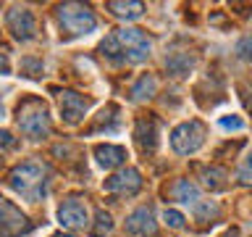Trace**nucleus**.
I'll use <instances>...</instances> for the list:
<instances>
[{
	"label": "nucleus",
	"mask_w": 252,
	"mask_h": 237,
	"mask_svg": "<svg viewBox=\"0 0 252 237\" xmlns=\"http://www.w3.org/2000/svg\"><path fill=\"white\" fill-rule=\"evenodd\" d=\"M239 179L244 182V185H252V163H244L239 169Z\"/></svg>",
	"instance_id": "4be33fe9"
},
{
	"label": "nucleus",
	"mask_w": 252,
	"mask_h": 237,
	"mask_svg": "<svg viewBox=\"0 0 252 237\" xmlns=\"http://www.w3.org/2000/svg\"><path fill=\"white\" fill-rule=\"evenodd\" d=\"M55 237H74V235H55Z\"/></svg>",
	"instance_id": "393cba45"
},
{
	"label": "nucleus",
	"mask_w": 252,
	"mask_h": 237,
	"mask_svg": "<svg viewBox=\"0 0 252 237\" xmlns=\"http://www.w3.org/2000/svg\"><path fill=\"white\" fill-rule=\"evenodd\" d=\"M173 198H176L179 203H187V205H197L202 200L200 198V187L194 185V182H189V179H179L176 185H173Z\"/></svg>",
	"instance_id": "4468645a"
},
{
	"label": "nucleus",
	"mask_w": 252,
	"mask_h": 237,
	"mask_svg": "<svg viewBox=\"0 0 252 237\" xmlns=\"http://www.w3.org/2000/svg\"><path fill=\"white\" fill-rule=\"evenodd\" d=\"M94 158L102 169H116L126 161V150L121 145H97L94 148Z\"/></svg>",
	"instance_id": "ddd939ff"
},
{
	"label": "nucleus",
	"mask_w": 252,
	"mask_h": 237,
	"mask_svg": "<svg viewBox=\"0 0 252 237\" xmlns=\"http://www.w3.org/2000/svg\"><path fill=\"white\" fill-rule=\"evenodd\" d=\"M163 221H165L168 227H173V229H181L187 219H184V213H179V211H173V208H165V211H163Z\"/></svg>",
	"instance_id": "6ab92c4d"
},
{
	"label": "nucleus",
	"mask_w": 252,
	"mask_h": 237,
	"mask_svg": "<svg viewBox=\"0 0 252 237\" xmlns=\"http://www.w3.org/2000/svg\"><path fill=\"white\" fill-rule=\"evenodd\" d=\"M5 24H8V32L13 35V40H19V42H27V40L37 35V21L29 8L13 5L5 16Z\"/></svg>",
	"instance_id": "423d86ee"
},
{
	"label": "nucleus",
	"mask_w": 252,
	"mask_h": 237,
	"mask_svg": "<svg viewBox=\"0 0 252 237\" xmlns=\"http://www.w3.org/2000/svg\"><path fill=\"white\" fill-rule=\"evenodd\" d=\"M58 19H61V27L68 37H82V35H90L97 27V19L94 13L90 11L87 5H79V3H66L58 8Z\"/></svg>",
	"instance_id": "20e7f679"
},
{
	"label": "nucleus",
	"mask_w": 252,
	"mask_h": 237,
	"mask_svg": "<svg viewBox=\"0 0 252 237\" xmlns=\"http://www.w3.org/2000/svg\"><path fill=\"white\" fill-rule=\"evenodd\" d=\"M223 179H226V171L223 169H216V166L202 171V182H205V187H210V190H220V187L226 185Z\"/></svg>",
	"instance_id": "f3484780"
},
{
	"label": "nucleus",
	"mask_w": 252,
	"mask_h": 237,
	"mask_svg": "<svg viewBox=\"0 0 252 237\" xmlns=\"http://www.w3.org/2000/svg\"><path fill=\"white\" fill-rule=\"evenodd\" d=\"M110 229H113V219H110V213L97 211V227L92 229V235L94 237H102V235H108Z\"/></svg>",
	"instance_id": "a211bd4d"
},
{
	"label": "nucleus",
	"mask_w": 252,
	"mask_h": 237,
	"mask_svg": "<svg viewBox=\"0 0 252 237\" xmlns=\"http://www.w3.org/2000/svg\"><path fill=\"white\" fill-rule=\"evenodd\" d=\"M87 106H90V103H87L79 92H71V90L61 92V116L66 118L68 124L82 121L84 114H87Z\"/></svg>",
	"instance_id": "9b49d317"
},
{
	"label": "nucleus",
	"mask_w": 252,
	"mask_h": 237,
	"mask_svg": "<svg viewBox=\"0 0 252 237\" xmlns=\"http://www.w3.org/2000/svg\"><path fill=\"white\" fill-rule=\"evenodd\" d=\"M126 232H129V235H139V237L155 235V216H153V211H150L147 205L131 211L129 216H126Z\"/></svg>",
	"instance_id": "9d476101"
},
{
	"label": "nucleus",
	"mask_w": 252,
	"mask_h": 237,
	"mask_svg": "<svg viewBox=\"0 0 252 237\" xmlns=\"http://www.w3.org/2000/svg\"><path fill=\"white\" fill-rule=\"evenodd\" d=\"M27 229H29V219L13 203L0 198V235H21Z\"/></svg>",
	"instance_id": "0eeeda50"
},
{
	"label": "nucleus",
	"mask_w": 252,
	"mask_h": 237,
	"mask_svg": "<svg viewBox=\"0 0 252 237\" xmlns=\"http://www.w3.org/2000/svg\"><path fill=\"white\" fill-rule=\"evenodd\" d=\"M250 163H252V153H250Z\"/></svg>",
	"instance_id": "a878e982"
},
{
	"label": "nucleus",
	"mask_w": 252,
	"mask_h": 237,
	"mask_svg": "<svg viewBox=\"0 0 252 237\" xmlns=\"http://www.w3.org/2000/svg\"><path fill=\"white\" fill-rule=\"evenodd\" d=\"M19 142H16V137L11 132H5V129H0V148H5V150H13Z\"/></svg>",
	"instance_id": "412c9836"
},
{
	"label": "nucleus",
	"mask_w": 252,
	"mask_h": 237,
	"mask_svg": "<svg viewBox=\"0 0 252 237\" xmlns=\"http://www.w3.org/2000/svg\"><path fill=\"white\" fill-rule=\"evenodd\" d=\"M139 187H142V174L137 169H124L113 174L110 179H105V190L116 195H134L139 193Z\"/></svg>",
	"instance_id": "1a4fd4ad"
},
{
	"label": "nucleus",
	"mask_w": 252,
	"mask_h": 237,
	"mask_svg": "<svg viewBox=\"0 0 252 237\" xmlns=\"http://www.w3.org/2000/svg\"><path fill=\"white\" fill-rule=\"evenodd\" d=\"M155 87H158V82H155L153 77H142L139 82L131 87V98H134V100H145V98H153Z\"/></svg>",
	"instance_id": "dca6fc26"
},
{
	"label": "nucleus",
	"mask_w": 252,
	"mask_h": 237,
	"mask_svg": "<svg viewBox=\"0 0 252 237\" xmlns=\"http://www.w3.org/2000/svg\"><path fill=\"white\" fill-rule=\"evenodd\" d=\"M11 71V63H8V53L5 47H0V74H8Z\"/></svg>",
	"instance_id": "b1692460"
},
{
	"label": "nucleus",
	"mask_w": 252,
	"mask_h": 237,
	"mask_svg": "<svg viewBox=\"0 0 252 237\" xmlns=\"http://www.w3.org/2000/svg\"><path fill=\"white\" fill-rule=\"evenodd\" d=\"M108 11L113 16H118V19L131 21V19H139L142 11H145V5L137 3V0H129V3H124V0H113V3H108Z\"/></svg>",
	"instance_id": "2eb2a0df"
},
{
	"label": "nucleus",
	"mask_w": 252,
	"mask_h": 237,
	"mask_svg": "<svg viewBox=\"0 0 252 237\" xmlns=\"http://www.w3.org/2000/svg\"><path fill=\"white\" fill-rule=\"evenodd\" d=\"M137 142L142 150H147V153H153L155 145H158V121L155 118H139L137 121Z\"/></svg>",
	"instance_id": "f8f14e48"
},
{
	"label": "nucleus",
	"mask_w": 252,
	"mask_h": 237,
	"mask_svg": "<svg viewBox=\"0 0 252 237\" xmlns=\"http://www.w3.org/2000/svg\"><path fill=\"white\" fill-rule=\"evenodd\" d=\"M58 221H61V227H66V229H84L87 224H90V213H87V205L82 200H66L58 208Z\"/></svg>",
	"instance_id": "6e6552de"
},
{
	"label": "nucleus",
	"mask_w": 252,
	"mask_h": 237,
	"mask_svg": "<svg viewBox=\"0 0 252 237\" xmlns=\"http://www.w3.org/2000/svg\"><path fill=\"white\" fill-rule=\"evenodd\" d=\"M202 142H205V126L197 121V118L179 124L176 129L171 132V148L176 150V153H181V156L197 153V150L202 148Z\"/></svg>",
	"instance_id": "39448f33"
},
{
	"label": "nucleus",
	"mask_w": 252,
	"mask_h": 237,
	"mask_svg": "<svg viewBox=\"0 0 252 237\" xmlns=\"http://www.w3.org/2000/svg\"><path fill=\"white\" fill-rule=\"evenodd\" d=\"M239 53L244 55V58H252V37H247V40L239 42Z\"/></svg>",
	"instance_id": "5701e85b"
},
{
	"label": "nucleus",
	"mask_w": 252,
	"mask_h": 237,
	"mask_svg": "<svg viewBox=\"0 0 252 237\" xmlns=\"http://www.w3.org/2000/svg\"><path fill=\"white\" fill-rule=\"evenodd\" d=\"M8 185L21 198H27L29 203L42 200V195L47 190V166L39 161H24L8 174Z\"/></svg>",
	"instance_id": "f03ea898"
},
{
	"label": "nucleus",
	"mask_w": 252,
	"mask_h": 237,
	"mask_svg": "<svg viewBox=\"0 0 252 237\" xmlns=\"http://www.w3.org/2000/svg\"><path fill=\"white\" fill-rule=\"evenodd\" d=\"M218 126H220V129H242V126H244V121H242V118H218Z\"/></svg>",
	"instance_id": "aec40b11"
},
{
	"label": "nucleus",
	"mask_w": 252,
	"mask_h": 237,
	"mask_svg": "<svg viewBox=\"0 0 252 237\" xmlns=\"http://www.w3.org/2000/svg\"><path fill=\"white\" fill-rule=\"evenodd\" d=\"M150 50H153V42H150V37L137 27L116 29L113 35H108L100 45V53L110 61H118V63H124V61L126 63H142V61H147Z\"/></svg>",
	"instance_id": "f257e3e1"
},
{
	"label": "nucleus",
	"mask_w": 252,
	"mask_h": 237,
	"mask_svg": "<svg viewBox=\"0 0 252 237\" xmlns=\"http://www.w3.org/2000/svg\"><path fill=\"white\" fill-rule=\"evenodd\" d=\"M16 121H19V129L29 137H45L50 132V114H47V106L37 98L24 100L19 111H16Z\"/></svg>",
	"instance_id": "7ed1b4c3"
}]
</instances>
